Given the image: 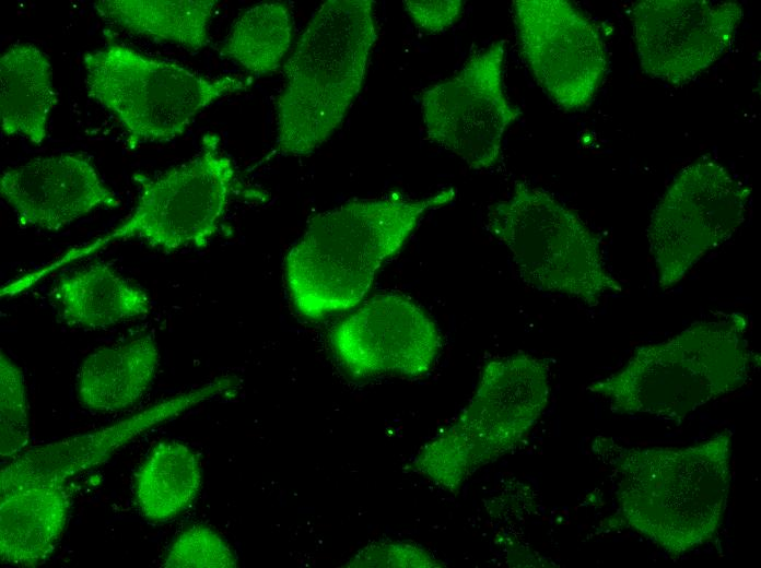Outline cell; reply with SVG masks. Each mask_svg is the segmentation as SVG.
<instances>
[{"label":"cell","mask_w":761,"mask_h":568,"mask_svg":"<svg viewBox=\"0 0 761 568\" xmlns=\"http://www.w3.org/2000/svg\"><path fill=\"white\" fill-rule=\"evenodd\" d=\"M233 386V378L222 377L160 401L109 426L19 453L1 470L0 493L4 495L34 485H63L69 478L105 463L119 449L152 427Z\"/></svg>","instance_id":"5bb4252c"},{"label":"cell","mask_w":761,"mask_h":568,"mask_svg":"<svg viewBox=\"0 0 761 568\" xmlns=\"http://www.w3.org/2000/svg\"><path fill=\"white\" fill-rule=\"evenodd\" d=\"M30 440L27 398L22 369L0 354V453L16 455Z\"/></svg>","instance_id":"603a6c76"},{"label":"cell","mask_w":761,"mask_h":568,"mask_svg":"<svg viewBox=\"0 0 761 568\" xmlns=\"http://www.w3.org/2000/svg\"><path fill=\"white\" fill-rule=\"evenodd\" d=\"M485 228L506 246L522 281L537 291L589 307L623 292L607 267L600 238L542 188L516 182L510 197L489 208Z\"/></svg>","instance_id":"8992f818"},{"label":"cell","mask_w":761,"mask_h":568,"mask_svg":"<svg viewBox=\"0 0 761 568\" xmlns=\"http://www.w3.org/2000/svg\"><path fill=\"white\" fill-rule=\"evenodd\" d=\"M69 510L63 485H34L1 495L2 563L19 567L44 563L65 531Z\"/></svg>","instance_id":"2e32d148"},{"label":"cell","mask_w":761,"mask_h":568,"mask_svg":"<svg viewBox=\"0 0 761 568\" xmlns=\"http://www.w3.org/2000/svg\"><path fill=\"white\" fill-rule=\"evenodd\" d=\"M1 198L17 222L57 232L98 209H117V194L83 154L36 157L0 177Z\"/></svg>","instance_id":"9a60e30c"},{"label":"cell","mask_w":761,"mask_h":568,"mask_svg":"<svg viewBox=\"0 0 761 568\" xmlns=\"http://www.w3.org/2000/svg\"><path fill=\"white\" fill-rule=\"evenodd\" d=\"M549 395L546 360L519 353L488 363L468 404L421 448L412 469L435 486L457 493L524 439Z\"/></svg>","instance_id":"5b68a950"},{"label":"cell","mask_w":761,"mask_h":568,"mask_svg":"<svg viewBox=\"0 0 761 568\" xmlns=\"http://www.w3.org/2000/svg\"><path fill=\"white\" fill-rule=\"evenodd\" d=\"M215 0H102L92 3L105 22L134 35L199 51L210 42Z\"/></svg>","instance_id":"ffe728a7"},{"label":"cell","mask_w":761,"mask_h":568,"mask_svg":"<svg viewBox=\"0 0 761 568\" xmlns=\"http://www.w3.org/2000/svg\"><path fill=\"white\" fill-rule=\"evenodd\" d=\"M630 15L644 73L681 85L727 51L744 11L736 1L644 0L632 7Z\"/></svg>","instance_id":"7c38bea8"},{"label":"cell","mask_w":761,"mask_h":568,"mask_svg":"<svg viewBox=\"0 0 761 568\" xmlns=\"http://www.w3.org/2000/svg\"><path fill=\"white\" fill-rule=\"evenodd\" d=\"M332 347L354 377H419L435 363L442 342L434 321L410 298L374 296L339 322Z\"/></svg>","instance_id":"4fadbf2b"},{"label":"cell","mask_w":761,"mask_h":568,"mask_svg":"<svg viewBox=\"0 0 761 568\" xmlns=\"http://www.w3.org/2000/svg\"><path fill=\"white\" fill-rule=\"evenodd\" d=\"M504 60L505 43L496 40L421 95L428 138L475 170L499 162L505 131L520 116L504 91Z\"/></svg>","instance_id":"30bf717a"},{"label":"cell","mask_w":761,"mask_h":568,"mask_svg":"<svg viewBox=\"0 0 761 568\" xmlns=\"http://www.w3.org/2000/svg\"><path fill=\"white\" fill-rule=\"evenodd\" d=\"M57 103L48 56L33 44L10 46L0 57L2 133L40 145Z\"/></svg>","instance_id":"e0dca14e"},{"label":"cell","mask_w":761,"mask_h":568,"mask_svg":"<svg viewBox=\"0 0 761 568\" xmlns=\"http://www.w3.org/2000/svg\"><path fill=\"white\" fill-rule=\"evenodd\" d=\"M454 196L449 188L415 200L353 201L312 217L285 257V280L297 311L318 319L358 305L421 217Z\"/></svg>","instance_id":"6da1fadb"},{"label":"cell","mask_w":761,"mask_h":568,"mask_svg":"<svg viewBox=\"0 0 761 568\" xmlns=\"http://www.w3.org/2000/svg\"><path fill=\"white\" fill-rule=\"evenodd\" d=\"M292 29L288 5L256 4L235 20L220 47V56L256 76L273 73L290 48Z\"/></svg>","instance_id":"7402d4cb"},{"label":"cell","mask_w":761,"mask_h":568,"mask_svg":"<svg viewBox=\"0 0 761 568\" xmlns=\"http://www.w3.org/2000/svg\"><path fill=\"white\" fill-rule=\"evenodd\" d=\"M403 4L418 27L434 34L452 26L464 9V2L460 0H407Z\"/></svg>","instance_id":"484cf974"},{"label":"cell","mask_w":761,"mask_h":568,"mask_svg":"<svg viewBox=\"0 0 761 568\" xmlns=\"http://www.w3.org/2000/svg\"><path fill=\"white\" fill-rule=\"evenodd\" d=\"M83 70L89 97L118 120L132 145L178 138L203 109L250 85L239 76H203L122 44L87 51Z\"/></svg>","instance_id":"ba28073f"},{"label":"cell","mask_w":761,"mask_h":568,"mask_svg":"<svg viewBox=\"0 0 761 568\" xmlns=\"http://www.w3.org/2000/svg\"><path fill=\"white\" fill-rule=\"evenodd\" d=\"M173 568H232L236 558L229 544L212 529L192 525L173 542L163 563Z\"/></svg>","instance_id":"cb8c5ba5"},{"label":"cell","mask_w":761,"mask_h":568,"mask_svg":"<svg viewBox=\"0 0 761 568\" xmlns=\"http://www.w3.org/2000/svg\"><path fill=\"white\" fill-rule=\"evenodd\" d=\"M349 567H437L438 561L424 548L399 542L374 543L361 549Z\"/></svg>","instance_id":"d4e9b609"},{"label":"cell","mask_w":761,"mask_h":568,"mask_svg":"<svg viewBox=\"0 0 761 568\" xmlns=\"http://www.w3.org/2000/svg\"><path fill=\"white\" fill-rule=\"evenodd\" d=\"M513 12L523 57L537 83L560 108H587L608 67L596 25L565 0H515Z\"/></svg>","instance_id":"8fae6325"},{"label":"cell","mask_w":761,"mask_h":568,"mask_svg":"<svg viewBox=\"0 0 761 568\" xmlns=\"http://www.w3.org/2000/svg\"><path fill=\"white\" fill-rule=\"evenodd\" d=\"M747 331L738 311L695 321L666 341L636 347L617 372L588 389L618 414L681 419L749 381L756 355Z\"/></svg>","instance_id":"277c9868"},{"label":"cell","mask_w":761,"mask_h":568,"mask_svg":"<svg viewBox=\"0 0 761 568\" xmlns=\"http://www.w3.org/2000/svg\"><path fill=\"white\" fill-rule=\"evenodd\" d=\"M750 192L713 158L699 159L677 173L652 211L646 228L659 289H672L709 252L737 232Z\"/></svg>","instance_id":"9c48e42d"},{"label":"cell","mask_w":761,"mask_h":568,"mask_svg":"<svg viewBox=\"0 0 761 568\" xmlns=\"http://www.w3.org/2000/svg\"><path fill=\"white\" fill-rule=\"evenodd\" d=\"M136 181L139 193L134 208L117 227L11 283L7 294L26 291L61 267L117 241L138 239L165 252L204 248L226 212L236 170L233 161L220 151L218 140L210 137L188 162L153 177L137 175Z\"/></svg>","instance_id":"52a82bcc"},{"label":"cell","mask_w":761,"mask_h":568,"mask_svg":"<svg viewBox=\"0 0 761 568\" xmlns=\"http://www.w3.org/2000/svg\"><path fill=\"white\" fill-rule=\"evenodd\" d=\"M730 453L728 434L687 447L625 451L617 463L619 516L672 555L706 544L724 520Z\"/></svg>","instance_id":"3957f363"},{"label":"cell","mask_w":761,"mask_h":568,"mask_svg":"<svg viewBox=\"0 0 761 568\" xmlns=\"http://www.w3.org/2000/svg\"><path fill=\"white\" fill-rule=\"evenodd\" d=\"M201 465L186 445L156 443L134 474V500L139 512L153 522L168 521L185 511L201 486Z\"/></svg>","instance_id":"44dd1931"},{"label":"cell","mask_w":761,"mask_h":568,"mask_svg":"<svg viewBox=\"0 0 761 568\" xmlns=\"http://www.w3.org/2000/svg\"><path fill=\"white\" fill-rule=\"evenodd\" d=\"M61 317L70 326L103 329L147 315L151 300L112 267L93 263L59 280Z\"/></svg>","instance_id":"d6986e66"},{"label":"cell","mask_w":761,"mask_h":568,"mask_svg":"<svg viewBox=\"0 0 761 568\" xmlns=\"http://www.w3.org/2000/svg\"><path fill=\"white\" fill-rule=\"evenodd\" d=\"M151 336H139L89 354L77 374V397L95 412H117L136 404L150 388L159 366Z\"/></svg>","instance_id":"ac0fdd59"},{"label":"cell","mask_w":761,"mask_h":568,"mask_svg":"<svg viewBox=\"0 0 761 568\" xmlns=\"http://www.w3.org/2000/svg\"><path fill=\"white\" fill-rule=\"evenodd\" d=\"M377 39L372 0H328L283 66L277 98L279 153H313L340 127L359 95Z\"/></svg>","instance_id":"7a4b0ae2"}]
</instances>
